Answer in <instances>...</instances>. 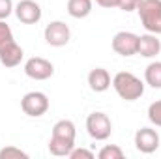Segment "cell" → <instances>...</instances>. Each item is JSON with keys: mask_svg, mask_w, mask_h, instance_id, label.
Instances as JSON below:
<instances>
[{"mask_svg": "<svg viewBox=\"0 0 161 159\" xmlns=\"http://www.w3.org/2000/svg\"><path fill=\"white\" fill-rule=\"evenodd\" d=\"M111 84H113V79H111V75H109V71L105 68H94L88 73V86L96 94L107 92L111 88Z\"/></svg>", "mask_w": 161, "mask_h": 159, "instance_id": "13", "label": "cell"}, {"mask_svg": "<svg viewBox=\"0 0 161 159\" xmlns=\"http://www.w3.org/2000/svg\"><path fill=\"white\" fill-rule=\"evenodd\" d=\"M137 49H139V36L133 34V32H116L114 38H113V51L120 56H133L137 54Z\"/></svg>", "mask_w": 161, "mask_h": 159, "instance_id": "10", "label": "cell"}, {"mask_svg": "<svg viewBox=\"0 0 161 159\" xmlns=\"http://www.w3.org/2000/svg\"><path fill=\"white\" fill-rule=\"evenodd\" d=\"M161 52V40L156 34H142L139 36V49H137V54H141L142 58H156Z\"/></svg>", "mask_w": 161, "mask_h": 159, "instance_id": "12", "label": "cell"}, {"mask_svg": "<svg viewBox=\"0 0 161 159\" xmlns=\"http://www.w3.org/2000/svg\"><path fill=\"white\" fill-rule=\"evenodd\" d=\"M23 56H25V51L15 40L0 49V64L4 68H17L23 62Z\"/></svg>", "mask_w": 161, "mask_h": 159, "instance_id": "11", "label": "cell"}, {"mask_svg": "<svg viewBox=\"0 0 161 159\" xmlns=\"http://www.w3.org/2000/svg\"><path fill=\"white\" fill-rule=\"evenodd\" d=\"M68 13L73 19H84L92 13V0H68Z\"/></svg>", "mask_w": 161, "mask_h": 159, "instance_id": "14", "label": "cell"}, {"mask_svg": "<svg viewBox=\"0 0 161 159\" xmlns=\"http://www.w3.org/2000/svg\"><path fill=\"white\" fill-rule=\"evenodd\" d=\"M114 92L125 101H137L144 94V82L131 71H120L113 77Z\"/></svg>", "mask_w": 161, "mask_h": 159, "instance_id": "2", "label": "cell"}, {"mask_svg": "<svg viewBox=\"0 0 161 159\" xmlns=\"http://www.w3.org/2000/svg\"><path fill=\"white\" fill-rule=\"evenodd\" d=\"M77 129L71 120H58L53 125L51 139H49V152L56 157H68L69 152L75 148Z\"/></svg>", "mask_w": 161, "mask_h": 159, "instance_id": "1", "label": "cell"}, {"mask_svg": "<svg viewBox=\"0 0 161 159\" xmlns=\"http://www.w3.org/2000/svg\"><path fill=\"white\" fill-rule=\"evenodd\" d=\"M148 120H150V123L152 125H156V127H161V99L158 101H154V103H150V107H148Z\"/></svg>", "mask_w": 161, "mask_h": 159, "instance_id": "18", "label": "cell"}, {"mask_svg": "<svg viewBox=\"0 0 161 159\" xmlns=\"http://www.w3.org/2000/svg\"><path fill=\"white\" fill-rule=\"evenodd\" d=\"M141 2H142V0H118V8H120L122 11L129 13V11H135Z\"/></svg>", "mask_w": 161, "mask_h": 159, "instance_id": "22", "label": "cell"}, {"mask_svg": "<svg viewBox=\"0 0 161 159\" xmlns=\"http://www.w3.org/2000/svg\"><path fill=\"white\" fill-rule=\"evenodd\" d=\"M21 109H23V112L26 116L40 118V116H43L49 111V97H47V94L38 92V90L28 92L21 99Z\"/></svg>", "mask_w": 161, "mask_h": 159, "instance_id": "5", "label": "cell"}, {"mask_svg": "<svg viewBox=\"0 0 161 159\" xmlns=\"http://www.w3.org/2000/svg\"><path fill=\"white\" fill-rule=\"evenodd\" d=\"M68 157L69 159H94L96 154L90 152V150H86V148H73Z\"/></svg>", "mask_w": 161, "mask_h": 159, "instance_id": "21", "label": "cell"}, {"mask_svg": "<svg viewBox=\"0 0 161 159\" xmlns=\"http://www.w3.org/2000/svg\"><path fill=\"white\" fill-rule=\"evenodd\" d=\"M15 17L23 23V25H36L41 21V6L34 0H19L15 4L13 9Z\"/></svg>", "mask_w": 161, "mask_h": 159, "instance_id": "9", "label": "cell"}, {"mask_svg": "<svg viewBox=\"0 0 161 159\" xmlns=\"http://www.w3.org/2000/svg\"><path fill=\"white\" fill-rule=\"evenodd\" d=\"M99 159H124V150L116 144H105L99 152H97Z\"/></svg>", "mask_w": 161, "mask_h": 159, "instance_id": "16", "label": "cell"}, {"mask_svg": "<svg viewBox=\"0 0 161 159\" xmlns=\"http://www.w3.org/2000/svg\"><path fill=\"white\" fill-rule=\"evenodd\" d=\"M97 6L105 8V9H111V8H118V0H96Z\"/></svg>", "mask_w": 161, "mask_h": 159, "instance_id": "23", "label": "cell"}, {"mask_svg": "<svg viewBox=\"0 0 161 159\" xmlns=\"http://www.w3.org/2000/svg\"><path fill=\"white\" fill-rule=\"evenodd\" d=\"M0 159H28V154L17 146H6L0 150Z\"/></svg>", "mask_w": 161, "mask_h": 159, "instance_id": "17", "label": "cell"}, {"mask_svg": "<svg viewBox=\"0 0 161 159\" xmlns=\"http://www.w3.org/2000/svg\"><path fill=\"white\" fill-rule=\"evenodd\" d=\"M86 131L94 140H107L113 133V122L105 112H92L86 118Z\"/></svg>", "mask_w": 161, "mask_h": 159, "instance_id": "4", "label": "cell"}, {"mask_svg": "<svg viewBox=\"0 0 161 159\" xmlns=\"http://www.w3.org/2000/svg\"><path fill=\"white\" fill-rule=\"evenodd\" d=\"M43 38L51 47H64L71 40V30L64 21H51L43 30Z\"/></svg>", "mask_w": 161, "mask_h": 159, "instance_id": "6", "label": "cell"}, {"mask_svg": "<svg viewBox=\"0 0 161 159\" xmlns=\"http://www.w3.org/2000/svg\"><path fill=\"white\" fill-rule=\"evenodd\" d=\"M144 82L152 88H161V62H150L144 69Z\"/></svg>", "mask_w": 161, "mask_h": 159, "instance_id": "15", "label": "cell"}, {"mask_svg": "<svg viewBox=\"0 0 161 159\" xmlns=\"http://www.w3.org/2000/svg\"><path fill=\"white\" fill-rule=\"evenodd\" d=\"M13 9H15L13 0H0V21H6L13 13Z\"/></svg>", "mask_w": 161, "mask_h": 159, "instance_id": "20", "label": "cell"}, {"mask_svg": "<svg viewBox=\"0 0 161 159\" xmlns=\"http://www.w3.org/2000/svg\"><path fill=\"white\" fill-rule=\"evenodd\" d=\"M141 25L150 34H161V0H142L137 8Z\"/></svg>", "mask_w": 161, "mask_h": 159, "instance_id": "3", "label": "cell"}, {"mask_svg": "<svg viewBox=\"0 0 161 159\" xmlns=\"http://www.w3.org/2000/svg\"><path fill=\"white\" fill-rule=\"evenodd\" d=\"M13 40H15V38H13V32H11L9 25H8L6 21H0V49H2L4 45L11 43Z\"/></svg>", "mask_w": 161, "mask_h": 159, "instance_id": "19", "label": "cell"}, {"mask_svg": "<svg viewBox=\"0 0 161 159\" xmlns=\"http://www.w3.org/2000/svg\"><path fill=\"white\" fill-rule=\"evenodd\" d=\"M135 148L141 154H154L159 148V133L154 127H141L135 133Z\"/></svg>", "mask_w": 161, "mask_h": 159, "instance_id": "8", "label": "cell"}, {"mask_svg": "<svg viewBox=\"0 0 161 159\" xmlns=\"http://www.w3.org/2000/svg\"><path fill=\"white\" fill-rule=\"evenodd\" d=\"M25 75L34 80H47L54 75V66L47 58L32 56L25 62Z\"/></svg>", "mask_w": 161, "mask_h": 159, "instance_id": "7", "label": "cell"}]
</instances>
